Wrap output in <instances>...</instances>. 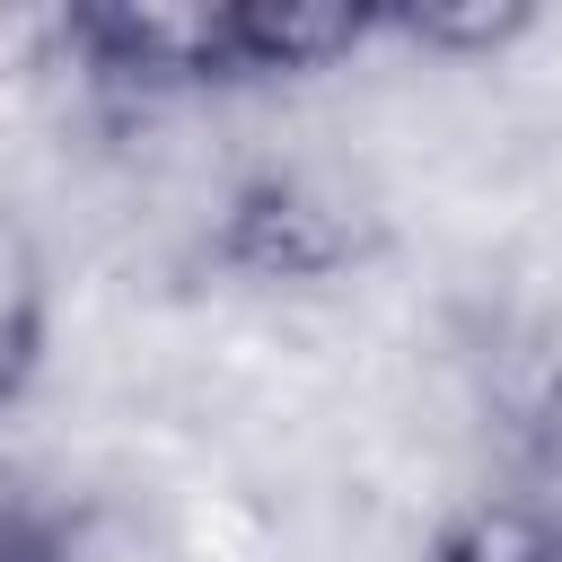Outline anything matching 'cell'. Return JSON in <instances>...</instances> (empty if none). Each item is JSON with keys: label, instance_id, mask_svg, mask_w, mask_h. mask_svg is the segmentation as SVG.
<instances>
[{"label": "cell", "instance_id": "3", "mask_svg": "<svg viewBox=\"0 0 562 562\" xmlns=\"http://www.w3.org/2000/svg\"><path fill=\"white\" fill-rule=\"evenodd\" d=\"M70 553H79V509L35 474L0 465V562H70Z\"/></svg>", "mask_w": 562, "mask_h": 562}, {"label": "cell", "instance_id": "1", "mask_svg": "<svg viewBox=\"0 0 562 562\" xmlns=\"http://www.w3.org/2000/svg\"><path fill=\"white\" fill-rule=\"evenodd\" d=\"M422 562H562V483L553 474H518V483H492V492H465Z\"/></svg>", "mask_w": 562, "mask_h": 562}, {"label": "cell", "instance_id": "2", "mask_svg": "<svg viewBox=\"0 0 562 562\" xmlns=\"http://www.w3.org/2000/svg\"><path fill=\"white\" fill-rule=\"evenodd\" d=\"M44 334H53V272H44L35 228L0 202V413L44 369Z\"/></svg>", "mask_w": 562, "mask_h": 562}]
</instances>
